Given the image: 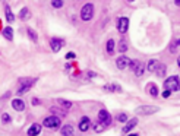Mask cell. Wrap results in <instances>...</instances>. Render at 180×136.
<instances>
[{"label": "cell", "mask_w": 180, "mask_h": 136, "mask_svg": "<svg viewBox=\"0 0 180 136\" xmlns=\"http://www.w3.org/2000/svg\"><path fill=\"white\" fill-rule=\"evenodd\" d=\"M157 111H158V107H151V105H143V107H139V108L136 110V113L141 114V116L154 114V113H157Z\"/></svg>", "instance_id": "cell-6"}, {"label": "cell", "mask_w": 180, "mask_h": 136, "mask_svg": "<svg viewBox=\"0 0 180 136\" xmlns=\"http://www.w3.org/2000/svg\"><path fill=\"white\" fill-rule=\"evenodd\" d=\"M12 107H13L16 111H22V110H25V102H24L22 99H13V101H12Z\"/></svg>", "instance_id": "cell-13"}, {"label": "cell", "mask_w": 180, "mask_h": 136, "mask_svg": "<svg viewBox=\"0 0 180 136\" xmlns=\"http://www.w3.org/2000/svg\"><path fill=\"white\" fill-rule=\"evenodd\" d=\"M176 45H180V40H177V41H176Z\"/></svg>", "instance_id": "cell-37"}, {"label": "cell", "mask_w": 180, "mask_h": 136, "mask_svg": "<svg viewBox=\"0 0 180 136\" xmlns=\"http://www.w3.org/2000/svg\"><path fill=\"white\" fill-rule=\"evenodd\" d=\"M57 102H59L60 107H63V108H66V110L72 107V102H70V101H66V99H57Z\"/></svg>", "instance_id": "cell-22"}, {"label": "cell", "mask_w": 180, "mask_h": 136, "mask_svg": "<svg viewBox=\"0 0 180 136\" xmlns=\"http://www.w3.org/2000/svg\"><path fill=\"white\" fill-rule=\"evenodd\" d=\"M128 1H129V3H132V1H133V0H128Z\"/></svg>", "instance_id": "cell-39"}, {"label": "cell", "mask_w": 180, "mask_h": 136, "mask_svg": "<svg viewBox=\"0 0 180 136\" xmlns=\"http://www.w3.org/2000/svg\"><path fill=\"white\" fill-rule=\"evenodd\" d=\"M4 10H6V18H7V21H9V22H13L15 16H13V13L10 12V7H9V6H6V9H4Z\"/></svg>", "instance_id": "cell-23"}, {"label": "cell", "mask_w": 180, "mask_h": 136, "mask_svg": "<svg viewBox=\"0 0 180 136\" xmlns=\"http://www.w3.org/2000/svg\"><path fill=\"white\" fill-rule=\"evenodd\" d=\"M32 104H34V105L40 104V99H38V98H34V99H32Z\"/></svg>", "instance_id": "cell-35"}, {"label": "cell", "mask_w": 180, "mask_h": 136, "mask_svg": "<svg viewBox=\"0 0 180 136\" xmlns=\"http://www.w3.org/2000/svg\"><path fill=\"white\" fill-rule=\"evenodd\" d=\"M3 37H4L6 40H12V38H13V31H12L10 26H7V28L3 29Z\"/></svg>", "instance_id": "cell-17"}, {"label": "cell", "mask_w": 180, "mask_h": 136, "mask_svg": "<svg viewBox=\"0 0 180 136\" xmlns=\"http://www.w3.org/2000/svg\"><path fill=\"white\" fill-rule=\"evenodd\" d=\"M34 82H35V79H32V78H24V79H19V84H21V85H28V87H31Z\"/></svg>", "instance_id": "cell-21"}, {"label": "cell", "mask_w": 180, "mask_h": 136, "mask_svg": "<svg viewBox=\"0 0 180 136\" xmlns=\"http://www.w3.org/2000/svg\"><path fill=\"white\" fill-rule=\"evenodd\" d=\"M164 89L169 91H180V81L177 76H170L164 82Z\"/></svg>", "instance_id": "cell-1"}, {"label": "cell", "mask_w": 180, "mask_h": 136, "mask_svg": "<svg viewBox=\"0 0 180 136\" xmlns=\"http://www.w3.org/2000/svg\"><path fill=\"white\" fill-rule=\"evenodd\" d=\"M91 123H90V119L88 117H82V120H81V123H79V130L81 132H87L88 129H90Z\"/></svg>", "instance_id": "cell-12"}, {"label": "cell", "mask_w": 180, "mask_h": 136, "mask_svg": "<svg viewBox=\"0 0 180 136\" xmlns=\"http://www.w3.org/2000/svg\"><path fill=\"white\" fill-rule=\"evenodd\" d=\"M129 67L135 72L136 76H142L143 75V70H145V64L142 63V62H139V60H131V63H129Z\"/></svg>", "instance_id": "cell-2"}, {"label": "cell", "mask_w": 180, "mask_h": 136, "mask_svg": "<svg viewBox=\"0 0 180 136\" xmlns=\"http://www.w3.org/2000/svg\"><path fill=\"white\" fill-rule=\"evenodd\" d=\"M60 123H62L60 117L59 116H54V114L50 116V117H45L44 122H43V125H44L45 127H59Z\"/></svg>", "instance_id": "cell-4"}, {"label": "cell", "mask_w": 180, "mask_h": 136, "mask_svg": "<svg viewBox=\"0 0 180 136\" xmlns=\"http://www.w3.org/2000/svg\"><path fill=\"white\" fill-rule=\"evenodd\" d=\"M107 51H108L110 54L114 51V41H113V40H108V41H107Z\"/></svg>", "instance_id": "cell-24"}, {"label": "cell", "mask_w": 180, "mask_h": 136, "mask_svg": "<svg viewBox=\"0 0 180 136\" xmlns=\"http://www.w3.org/2000/svg\"><path fill=\"white\" fill-rule=\"evenodd\" d=\"M28 35H29V38H31L32 41H37V34H35L31 28H28Z\"/></svg>", "instance_id": "cell-30"}, {"label": "cell", "mask_w": 180, "mask_h": 136, "mask_svg": "<svg viewBox=\"0 0 180 136\" xmlns=\"http://www.w3.org/2000/svg\"><path fill=\"white\" fill-rule=\"evenodd\" d=\"M170 92H171V91L164 89V91H163V97H164V98H169V97H170Z\"/></svg>", "instance_id": "cell-33"}, {"label": "cell", "mask_w": 180, "mask_h": 136, "mask_svg": "<svg viewBox=\"0 0 180 136\" xmlns=\"http://www.w3.org/2000/svg\"><path fill=\"white\" fill-rule=\"evenodd\" d=\"M128 28H129V19H128V18H120V19H119V24H117L119 32L125 34V32L128 31Z\"/></svg>", "instance_id": "cell-7"}, {"label": "cell", "mask_w": 180, "mask_h": 136, "mask_svg": "<svg viewBox=\"0 0 180 136\" xmlns=\"http://www.w3.org/2000/svg\"><path fill=\"white\" fill-rule=\"evenodd\" d=\"M149 94H151V97H157V95H158V89H157V85L151 84V88H149Z\"/></svg>", "instance_id": "cell-26"}, {"label": "cell", "mask_w": 180, "mask_h": 136, "mask_svg": "<svg viewBox=\"0 0 180 136\" xmlns=\"http://www.w3.org/2000/svg\"><path fill=\"white\" fill-rule=\"evenodd\" d=\"M177 63H179V67H180V57H179V62H177Z\"/></svg>", "instance_id": "cell-38"}, {"label": "cell", "mask_w": 180, "mask_h": 136, "mask_svg": "<svg viewBox=\"0 0 180 136\" xmlns=\"http://www.w3.org/2000/svg\"><path fill=\"white\" fill-rule=\"evenodd\" d=\"M50 44H51V50H53V51H59V50L65 45V41H63V40H59V38H53Z\"/></svg>", "instance_id": "cell-9"}, {"label": "cell", "mask_w": 180, "mask_h": 136, "mask_svg": "<svg viewBox=\"0 0 180 136\" xmlns=\"http://www.w3.org/2000/svg\"><path fill=\"white\" fill-rule=\"evenodd\" d=\"M1 120H3V123H9V122H10L9 114H3V116H1Z\"/></svg>", "instance_id": "cell-32"}, {"label": "cell", "mask_w": 180, "mask_h": 136, "mask_svg": "<svg viewBox=\"0 0 180 136\" xmlns=\"http://www.w3.org/2000/svg\"><path fill=\"white\" fill-rule=\"evenodd\" d=\"M136 125H138V119H131V122H128V125L123 127V133H129Z\"/></svg>", "instance_id": "cell-14"}, {"label": "cell", "mask_w": 180, "mask_h": 136, "mask_svg": "<svg viewBox=\"0 0 180 136\" xmlns=\"http://www.w3.org/2000/svg\"><path fill=\"white\" fill-rule=\"evenodd\" d=\"M73 57H75L73 53H67V54H66V59H73Z\"/></svg>", "instance_id": "cell-34"}, {"label": "cell", "mask_w": 180, "mask_h": 136, "mask_svg": "<svg viewBox=\"0 0 180 136\" xmlns=\"http://www.w3.org/2000/svg\"><path fill=\"white\" fill-rule=\"evenodd\" d=\"M60 133H62L63 136H72L73 135V127L69 126V125H67V126H63L62 130H60Z\"/></svg>", "instance_id": "cell-16"}, {"label": "cell", "mask_w": 180, "mask_h": 136, "mask_svg": "<svg viewBox=\"0 0 180 136\" xmlns=\"http://www.w3.org/2000/svg\"><path fill=\"white\" fill-rule=\"evenodd\" d=\"M157 64H158V60L152 59V60H149V62H148V66H146V69H148L149 72H154V70H155V67H157Z\"/></svg>", "instance_id": "cell-19"}, {"label": "cell", "mask_w": 180, "mask_h": 136, "mask_svg": "<svg viewBox=\"0 0 180 136\" xmlns=\"http://www.w3.org/2000/svg\"><path fill=\"white\" fill-rule=\"evenodd\" d=\"M28 136H37L41 133V125H38V123H34L29 129H28Z\"/></svg>", "instance_id": "cell-8"}, {"label": "cell", "mask_w": 180, "mask_h": 136, "mask_svg": "<svg viewBox=\"0 0 180 136\" xmlns=\"http://www.w3.org/2000/svg\"><path fill=\"white\" fill-rule=\"evenodd\" d=\"M50 111H51L54 116H59V117H63V116H66V113H67V110L63 108V107H51Z\"/></svg>", "instance_id": "cell-11"}, {"label": "cell", "mask_w": 180, "mask_h": 136, "mask_svg": "<svg viewBox=\"0 0 180 136\" xmlns=\"http://www.w3.org/2000/svg\"><path fill=\"white\" fill-rule=\"evenodd\" d=\"M117 120H119V122H122V123H125V122H128V116L122 113V114H119V116H117Z\"/></svg>", "instance_id": "cell-31"}, {"label": "cell", "mask_w": 180, "mask_h": 136, "mask_svg": "<svg viewBox=\"0 0 180 136\" xmlns=\"http://www.w3.org/2000/svg\"><path fill=\"white\" fill-rule=\"evenodd\" d=\"M174 3H176L177 6H180V0H174Z\"/></svg>", "instance_id": "cell-36"}, {"label": "cell", "mask_w": 180, "mask_h": 136, "mask_svg": "<svg viewBox=\"0 0 180 136\" xmlns=\"http://www.w3.org/2000/svg\"><path fill=\"white\" fill-rule=\"evenodd\" d=\"M51 4H53V7L59 9V7L63 6V0H51Z\"/></svg>", "instance_id": "cell-27"}, {"label": "cell", "mask_w": 180, "mask_h": 136, "mask_svg": "<svg viewBox=\"0 0 180 136\" xmlns=\"http://www.w3.org/2000/svg\"><path fill=\"white\" fill-rule=\"evenodd\" d=\"M19 18H21L22 21H27V19H29V10H28L27 7H24V9L19 12Z\"/></svg>", "instance_id": "cell-18"}, {"label": "cell", "mask_w": 180, "mask_h": 136, "mask_svg": "<svg viewBox=\"0 0 180 136\" xmlns=\"http://www.w3.org/2000/svg\"><path fill=\"white\" fill-rule=\"evenodd\" d=\"M92 129H94V132H95V133H101V132L104 130V125H103L101 122L94 123V125H92Z\"/></svg>", "instance_id": "cell-20"}, {"label": "cell", "mask_w": 180, "mask_h": 136, "mask_svg": "<svg viewBox=\"0 0 180 136\" xmlns=\"http://www.w3.org/2000/svg\"><path fill=\"white\" fill-rule=\"evenodd\" d=\"M104 89L105 91H120V87H117V85H107V87H104Z\"/></svg>", "instance_id": "cell-29"}, {"label": "cell", "mask_w": 180, "mask_h": 136, "mask_svg": "<svg viewBox=\"0 0 180 136\" xmlns=\"http://www.w3.org/2000/svg\"><path fill=\"white\" fill-rule=\"evenodd\" d=\"M129 63H131V60H129L128 57H125V56H122V57H119V59L116 60V64H117L119 69H125L126 66H129Z\"/></svg>", "instance_id": "cell-10"}, {"label": "cell", "mask_w": 180, "mask_h": 136, "mask_svg": "<svg viewBox=\"0 0 180 136\" xmlns=\"http://www.w3.org/2000/svg\"><path fill=\"white\" fill-rule=\"evenodd\" d=\"M126 50H128V44H126V41H125V40H122V41L119 43V51L125 53Z\"/></svg>", "instance_id": "cell-25"}, {"label": "cell", "mask_w": 180, "mask_h": 136, "mask_svg": "<svg viewBox=\"0 0 180 136\" xmlns=\"http://www.w3.org/2000/svg\"><path fill=\"white\" fill-rule=\"evenodd\" d=\"M98 122H101V123L104 125V127L110 126V123H111V116H110V113L105 111V110H101V111L98 113Z\"/></svg>", "instance_id": "cell-5"}, {"label": "cell", "mask_w": 180, "mask_h": 136, "mask_svg": "<svg viewBox=\"0 0 180 136\" xmlns=\"http://www.w3.org/2000/svg\"><path fill=\"white\" fill-rule=\"evenodd\" d=\"M92 15H94V4L92 3H87L82 7V10H81V19L82 21H90L92 18Z\"/></svg>", "instance_id": "cell-3"}, {"label": "cell", "mask_w": 180, "mask_h": 136, "mask_svg": "<svg viewBox=\"0 0 180 136\" xmlns=\"http://www.w3.org/2000/svg\"><path fill=\"white\" fill-rule=\"evenodd\" d=\"M29 88H31V87H28V85H25V87L22 85V87H21L19 89H18V95H22V94L28 92V91H29Z\"/></svg>", "instance_id": "cell-28"}, {"label": "cell", "mask_w": 180, "mask_h": 136, "mask_svg": "<svg viewBox=\"0 0 180 136\" xmlns=\"http://www.w3.org/2000/svg\"><path fill=\"white\" fill-rule=\"evenodd\" d=\"M166 70H167V67H166V64H163V63H158L157 64V67H155V73L160 76V78H163L164 75H166Z\"/></svg>", "instance_id": "cell-15"}]
</instances>
